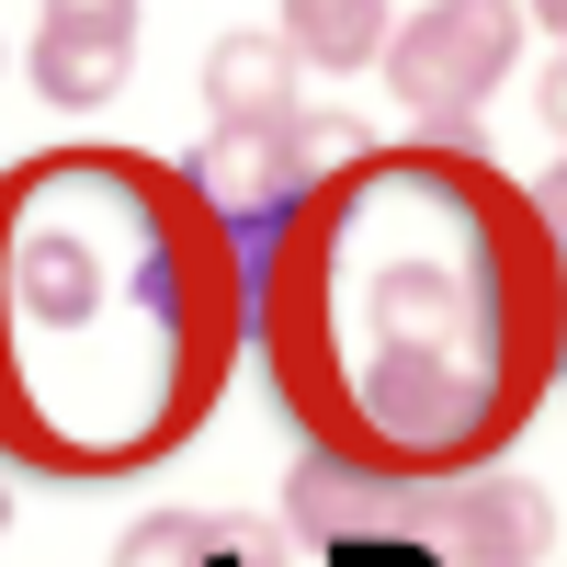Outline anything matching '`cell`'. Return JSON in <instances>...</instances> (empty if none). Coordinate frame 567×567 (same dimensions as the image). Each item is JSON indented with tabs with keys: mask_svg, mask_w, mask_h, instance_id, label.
I'll return each instance as SVG.
<instances>
[{
	"mask_svg": "<svg viewBox=\"0 0 567 567\" xmlns=\"http://www.w3.org/2000/svg\"><path fill=\"white\" fill-rule=\"evenodd\" d=\"M511 58H523V0H420V12L386 34V58H374V69H386L398 114L465 125V114L511 80Z\"/></svg>",
	"mask_w": 567,
	"mask_h": 567,
	"instance_id": "6da1fadb",
	"label": "cell"
},
{
	"mask_svg": "<svg viewBox=\"0 0 567 567\" xmlns=\"http://www.w3.org/2000/svg\"><path fill=\"white\" fill-rule=\"evenodd\" d=\"M125 69H136V23H69V12L34 23V91L58 114H103L125 91Z\"/></svg>",
	"mask_w": 567,
	"mask_h": 567,
	"instance_id": "7a4b0ae2",
	"label": "cell"
},
{
	"mask_svg": "<svg viewBox=\"0 0 567 567\" xmlns=\"http://www.w3.org/2000/svg\"><path fill=\"white\" fill-rule=\"evenodd\" d=\"M205 114L216 125H296V45L284 34H216L205 45Z\"/></svg>",
	"mask_w": 567,
	"mask_h": 567,
	"instance_id": "3957f363",
	"label": "cell"
},
{
	"mask_svg": "<svg viewBox=\"0 0 567 567\" xmlns=\"http://www.w3.org/2000/svg\"><path fill=\"white\" fill-rule=\"evenodd\" d=\"M272 34L296 45V69L352 80V69H374V58H386L398 12H386V0H284V23H272Z\"/></svg>",
	"mask_w": 567,
	"mask_h": 567,
	"instance_id": "277c9868",
	"label": "cell"
},
{
	"mask_svg": "<svg viewBox=\"0 0 567 567\" xmlns=\"http://www.w3.org/2000/svg\"><path fill=\"white\" fill-rule=\"evenodd\" d=\"M534 103H545V125L567 136V45H556V58H545V80H534Z\"/></svg>",
	"mask_w": 567,
	"mask_h": 567,
	"instance_id": "5b68a950",
	"label": "cell"
},
{
	"mask_svg": "<svg viewBox=\"0 0 567 567\" xmlns=\"http://www.w3.org/2000/svg\"><path fill=\"white\" fill-rule=\"evenodd\" d=\"M523 12H534V23H545V34L567 45V0H523Z\"/></svg>",
	"mask_w": 567,
	"mask_h": 567,
	"instance_id": "8992f818",
	"label": "cell"
}]
</instances>
